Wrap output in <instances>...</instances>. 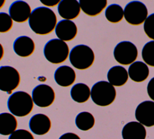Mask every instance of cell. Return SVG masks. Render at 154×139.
<instances>
[{"label":"cell","mask_w":154,"mask_h":139,"mask_svg":"<svg viewBox=\"0 0 154 139\" xmlns=\"http://www.w3.org/2000/svg\"><path fill=\"white\" fill-rule=\"evenodd\" d=\"M31 29L38 35L51 33L57 24L55 13L47 7H38L34 9L28 19Z\"/></svg>","instance_id":"obj_1"},{"label":"cell","mask_w":154,"mask_h":139,"mask_svg":"<svg viewBox=\"0 0 154 139\" xmlns=\"http://www.w3.org/2000/svg\"><path fill=\"white\" fill-rule=\"evenodd\" d=\"M34 102L32 96L24 91L12 93L7 101V107L11 114L17 117L28 115L32 110Z\"/></svg>","instance_id":"obj_2"},{"label":"cell","mask_w":154,"mask_h":139,"mask_svg":"<svg viewBox=\"0 0 154 139\" xmlns=\"http://www.w3.org/2000/svg\"><path fill=\"white\" fill-rule=\"evenodd\" d=\"M90 96L96 105L106 107L114 101L116 97V90L114 86L109 82L99 81L92 86Z\"/></svg>","instance_id":"obj_3"},{"label":"cell","mask_w":154,"mask_h":139,"mask_svg":"<svg viewBox=\"0 0 154 139\" xmlns=\"http://www.w3.org/2000/svg\"><path fill=\"white\" fill-rule=\"evenodd\" d=\"M43 53L48 61L54 64H58L67 59L69 55V49L65 41L54 38L46 43Z\"/></svg>","instance_id":"obj_4"},{"label":"cell","mask_w":154,"mask_h":139,"mask_svg":"<svg viewBox=\"0 0 154 139\" xmlns=\"http://www.w3.org/2000/svg\"><path fill=\"white\" fill-rule=\"evenodd\" d=\"M69 61L72 65L80 70L90 68L94 61V53L91 47L79 44L72 48L69 53Z\"/></svg>","instance_id":"obj_5"},{"label":"cell","mask_w":154,"mask_h":139,"mask_svg":"<svg viewBox=\"0 0 154 139\" xmlns=\"http://www.w3.org/2000/svg\"><path fill=\"white\" fill-rule=\"evenodd\" d=\"M148 16L146 5L139 1H132L126 4L124 8V17L132 25H140L144 22Z\"/></svg>","instance_id":"obj_6"},{"label":"cell","mask_w":154,"mask_h":139,"mask_svg":"<svg viewBox=\"0 0 154 139\" xmlns=\"http://www.w3.org/2000/svg\"><path fill=\"white\" fill-rule=\"evenodd\" d=\"M113 55L116 61L123 65L132 64L138 56L136 46L131 41H123L119 43L114 49Z\"/></svg>","instance_id":"obj_7"},{"label":"cell","mask_w":154,"mask_h":139,"mask_svg":"<svg viewBox=\"0 0 154 139\" xmlns=\"http://www.w3.org/2000/svg\"><path fill=\"white\" fill-rule=\"evenodd\" d=\"M20 82L19 71L13 67H0V90L10 92L16 89Z\"/></svg>","instance_id":"obj_8"},{"label":"cell","mask_w":154,"mask_h":139,"mask_svg":"<svg viewBox=\"0 0 154 139\" xmlns=\"http://www.w3.org/2000/svg\"><path fill=\"white\" fill-rule=\"evenodd\" d=\"M55 94L54 89L45 84H38L32 92V98L34 103L39 107H48L54 101Z\"/></svg>","instance_id":"obj_9"},{"label":"cell","mask_w":154,"mask_h":139,"mask_svg":"<svg viewBox=\"0 0 154 139\" xmlns=\"http://www.w3.org/2000/svg\"><path fill=\"white\" fill-rule=\"evenodd\" d=\"M135 116L142 125L147 127L154 126V101H144L141 102L136 108Z\"/></svg>","instance_id":"obj_10"},{"label":"cell","mask_w":154,"mask_h":139,"mask_svg":"<svg viewBox=\"0 0 154 139\" xmlns=\"http://www.w3.org/2000/svg\"><path fill=\"white\" fill-rule=\"evenodd\" d=\"M8 12L13 20L17 23H23L29 19L31 8L26 2L17 0L11 3Z\"/></svg>","instance_id":"obj_11"},{"label":"cell","mask_w":154,"mask_h":139,"mask_svg":"<svg viewBox=\"0 0 154 139\" xmlns=\"http://www.w3.org/2000/svg\"><path fill=\"white\" fill-rule=\"evenodd\" d=\"M55 32L58 39L64 41H69L76 37L78 28L76 25L71 20L64 19L57 23Z\"/></svg>","instance_id":"obj_12"},{"label":"cell","mask_w":154,"mask_h":139,"mask_svg":"<svg viewBox=\"0 0 154 139\" xmlns=\"http://www.w3.org/2000/svg\"><path fill=\"white\" fill-rule=\"evenodd\" d=\"M81 7L77 0H61L58 4L59 15L66 20L75 19L81 13Z\"/></svg>","instance_id":"obj_13"},{"label":"cell","mask_w":154,"mask_h":139,"mask_svg":"<svg viewBox=\"0 0 154 139\" xmlns=\"http://www.w3.org/2000/svg\"><path fill=\"white\" fill-rule=\"evenodd\" d=\"M29 127L32 132L38 135L47 134L51 128L49 117L44 114H36L32 116L29 122Z\"/></svg>","instance_id":"obj_14"},{"label":"cell","mask_w":154,"mask_h":139,"mask_svg":"<svg viewBox=\"0 0 154 139\" xmlns=\"http://www.w3.org/2000/svg\"><path fill=\"white\" fill-rule=\"evenodd\" d=\"M13 50L19 56L26 58L31 56L35 50V43L29 37L23 35L15 39L13 43Z\"/></svg>","instance_id":"obj_15"},{"label":"cell","mask_w":154,"mask_h":139,"mask_svg":"<svg viewBox=\"0 0 154 139\" xmlns=\"http://www.w3.org/2000/svg\"><path fill=\"white\" fill-rule=\"evenodd\" d=\"M54 80L60 86H70L73 84L76 80L75 71L69 66H60L54 72Z\"/></svg>","instance_id":"obj_16"},{"label":"cell","mask_w":154,"mask_h":139,"mask_svg":"<svg viewBox=\"0 0 154 139\" xmlns=\"http://www.w3.org/2000/svg\"><path fill=\"white\" fill-rule=\"evenodd\" d=\"M123 139H146V130L139 122H130L126 123L122 131Z\"/></svg>","instance_id":"obj_17"},{"label":"cell","mask_w":154,"mask_h":139,"mask_svg":"<svg viewBox=\"0 0 154 139\" xmlns=\"http://www.w3.org/2000/svg\"><path fill=\"white\" fill-rule=\"evenodd\" d=\"M128 72L130 78L138 83L146 80L149 75L147 65L142 61L134 62L130 65Z\"/></svg>","instance_id":"obj_18"},{"label":"cell","mask_w":154,"mask_h":139,"mask_svg":"<svg viewBox=\"0 0 154 139\" xmlns=\"http://www.w3.org/2000/svg\"><path fill=\"white\" fill-rule=\"evenodd\" d=\"M81 10L89 16L99 15L106 8L107 0H79Z\"/></svg>","instance_id":"obj_19"},{"label":"cell","mask_w":154,"mask_h":139,"mask_svg":"<svg viewBox=\"0 0 154 139\" xmlns=\"http://www.w3.org/2000/svg\"><path fill=\"white\" fill-rule=\"evenodd\" d=\"M128 72L122 66L116 65L111 67L107 73V79L114 86H122L128 81Z\"/></svg>","instance_id":"obj_20"},{"label":"cell","mask_w":154,"mask_h":139,"mask_svg":"<svg viewBox=\"0 0 154 139\" xmlns=\"http://www.w3.org/2000/svg\"><path fill=\"white\" fill-rule=\"evenodd\" d=\"M17 127V122L15 116L9 113H0V134L11 135Z\"/></svg>","instance_id":"obj_21"},{"label":"cell","mask_w":154,"mask_h":139,"mask_svg":"<svg viewBox=\"0 0 154 139\" xmlns=\"http://www.w3.org/2000/svg\"><path fill=\"white\" fill-rule=\"evenodd\" d=\"M91 95L90 87L84 83H78L73 85L70 90L72 99L78 103H84L88 100Z\"/></svg>","instance_id":"obj_22"},{"label":"cell","mask_w":154,"mask_h":139,"mask_svg":"<svg viewBox=\"0 0 154 139\" xmlns=\"http://www.w3.org/2000/svg\"><path fill=\"white\" fill-rule=\"evenodd\" d=\"M95 123L93 114L87 111H82L77 114L75 118V125L81 131H88L91 129Z\"/></svg>","instance_id":"obj_23"},{"label":"cell","mask_w":154,"mask_h":139,"mask_svg":"<svg viewBox=\"0 0 154 139\" xmlns=\"http://www.w3.org/2000/svg\"><path fill=\"white\" fill-rule=\"evenodd\" d=\"M105 16L106 20L111 23H119L124 17V10L117 4H110L106 8Z\"/></svg>","instance_id":"obj_24"},{"label":"cell","mask_w":154,"mask_h":139,"mask_svg":"<svg viewBox=\"0 0 154 139\" xmlns=\"http://www.w3.org/2000/svg\"><path fill=\"white\" fill-rule=\"evenodd\" d=\"M141 56L147 65L154 67V40L144 44L142 49Z\"/></svg>","instance_id":"obj_25"},{"label":"cell","mask_w":154,"mask_h":139,"mask_svg":"<svg viewBox=\"0 0 154 139\" xmlns=\"http://www.w3.org/2000/svg\"><path fill=\"white\" fill-rule=\"evenodd\" d=\"M13 19L5 12L0 13V33H6L13 27Z\"/></svg>","instance_id":"obj_26"},{"label":"cell","mask_w":154,"mask_h":139,"mask_svg":"<svg viewBox=\"0 0 154 139\" xmlns=\"http://www.w3.org/2000/svg\"><path fill=\"white\" fill-rule=\"evenodd\" d=\"M144 31L146 35L154 40V13L150 14L144 22Z\"/></svg>","instance_id":"obj_27"},{"label":"cell","mask_w":154,"mask_h":139,"mask_svg":"<svg viewBox=\"0 0 154 139\" xmlns=\"http://www.w3.org/2000/svg\"><path fill=\"white\" fill-rule=\"evenodd\" d=\"M8 139H34L32 134L26 129H17L14 131Z\"/></svg>","instance_id":"obj_28"},{"label":"cell","mask_w":154,"mask_h":139,"mask_svg":"<svg viewBox=\"0 0 154 139\" xmlns=\"http://www.w3.org/2000/svg\"><path fill=\"white\" fill-rule=\"evenodd\" d=\"M147 92L149 96L154 101V77L150 80L147 84Z\"/></svg>","instance_id":"obj_29"},{"label":"cell","mask_w":154,"mask_h":139,"mask_svg":"<svg viewBox=\"0 0 154 139\" xmlns=\"http://www.w3.org/2000/svg\"><path fill=\"white\" fill-rule=\"evenodd\" d=\"M40 2L45 7H52L58 5L61 0H39Z\"/></svg>","instance_id":"obj_30"},{"label":"cell","mask_w":154,"mask_h":139,"mask_svg":"<svg viewBox=\"0 0 154 139\" xmlns=\"http://www.w3.org/2000/svg\"><path fill=\"white\" fill-rule=\"evenodd\" d=\"M58 139H81L80 137L75 133L73 132H67L62 135Z\"/></svg>","instance_id":"obj_31"},{"label":"cell","mask_w":154,"mask_h":139,"mask_svg":"<svg viewBox=\"0 0 154 139\" xmlns=\"http://www.w3.org/2000/svg\"><path fill=\"white\" fill-rule=\"evenodd\" d=\"M4 50L2 45L0 43V61L2 59L4 56Z\"/></svg>","instance_id":"obj_32"},{"label":"cell","mask_w":154,"mask_h":139,"mask_svg":"<svg viewBox=\"0 0 154 139\" xmlns=\"http://www.w3.org/2000/svg\"><path fill=\"white\" fill-rule=\"evenodd\" d=\"M6 0H0V9L3 7V6L4 5L5 3Z\"/></svg>","instance_id":"obj_33"}]
</instances>
